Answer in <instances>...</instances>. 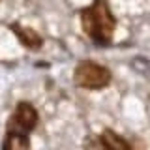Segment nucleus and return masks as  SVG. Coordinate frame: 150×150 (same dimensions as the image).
<instances>
[{
  "label": "nucleus",
  "instance_id": "nucleus-1",
  "mask_svg": "<svg viewBox=\"0 0 150 150\" xmlns=\"http://www.w3.org/2000/svg\"><path fill=\"white\" fill-rule=\"evenodd\" d=\"M81 23H83V30L96 43L100 45L111 43L112 34H115V26H116V19L111 13L105 0H94L92 6L81 13Z\"/></svg>",
  "mask_w": 150,
  "mask_h": 150
},
{
  "label": "nucleus",
  "instance_id": "nucleus-2",
  "mask_svg": "<svg viewBox=\"0 0 150 150\" xmlns=\"http://www.w3.org/2000/svg\"><path fill=\"white\" fill-rule=\"evenodd\" d=\"M73 79H75V84L81 86V88L100 90V88H105L111 83V71L100 64L83 62L75 68Z\"/></svg>",
  "mask_w": 150,
  "mask_h": 150
},
{
  "label": "nucleus",
  "instance_id": "nucleus-3",
  "mask_svg": "<svg viewBox=\"0 0 150 150\" xmlns=\"http://www.w3.org/2000/svg\"><path fill=\"white\" fill-rule=\"evenodd\" d=\"M38 126V112L36 109L26 101H21L17 105L13 116L9 118L8 129H15V131H32Z\"/></svg>",
  "mask_w": 150,
  "mask_h": 150
},
{
  "label": "nucleus",
  "instance_id": "nucleus-4",
  "mask_svg": "<svg viewBox=\"0 0 150 150\" xmlns=\"http://www.w3.org/2000/svg\"><path fill=\"white\" fill-rule=\"evenodd\" d=\"M11 30L15 32L19 41L25 47H28V49H40L41 43H43L41 36L38 32H34L32 28H26V26H21V25H11Z\"/></svg>",
  "mask_w": 150,
  "mask_h": 150
},
{
  "label": "nucleus",
  "instance_id": "nucleus-5",
  "mask_svg": "<svg viewBox=\"0 0 150 150\" xmlns=\"http://www.w3.org/2000/svg\"><path fill=\"white\" fill-rule=\"evenodd\" d=\"M100 141H101V146L105 150H133L128 141L122 139L120 135L115 133L112 129H105V131H103V133L100 135Z\"/></svg>",
  "mask_w": 150,
  "mask_h": 150
},
{
  "label": "nucleus",
  "instance_id": "nucleus-6",
  "mask_svg": "<svg viewBox=\"0 0 150 150\" xmlns=\"http://www.w3.org/2000/svg\"><path fill=\"white\" fill-rule=\"evenodd\" d=\"M30 143L25 131H15V129H8V135L2 143V150H28Z\"/></svg>",
  "mask_w": 150,
  "mask_h": 150
}]
</instances>
